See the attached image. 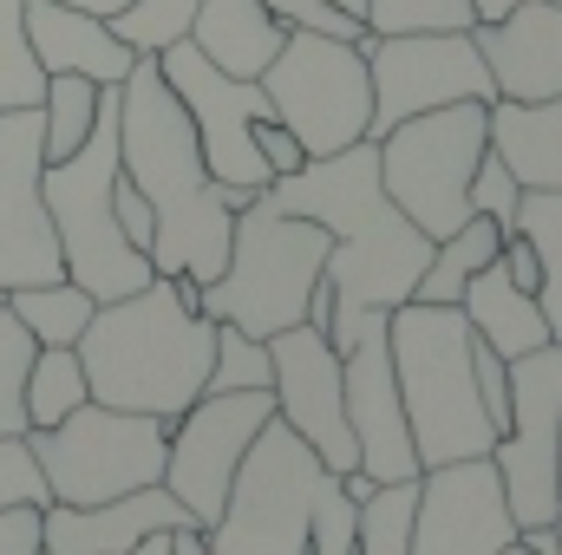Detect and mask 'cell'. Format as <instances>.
Segmentation results:
<instances>
[{"label": "cell", "instance_id": "obj_8", "mask_svg": "<svg viewBox=\"0 0 562 555\" xmlns=\"http://www.w3.org/2000/svg\"><path fill=\"white\" fill-rule=\"evenodd\" d=\"M491 150V105L458 99L380 138V183L419 236H451L471 216V170Z\"/></svg>", "mask_w": 562, "mask_h": 555}, {"label": "cell", "instance_id": "obj_35", "mask_svg": "<svg viewBox=\"0 0 562 555\" xmlns=\"http://www.w3.org/2000/svg\"><path fill=\"white\" fill-rule=\"evenodd\" d=\"M33 333L0 307V438H26V366H33Z\"/></svg>", "mask_w": 562, "mask_h": 555}, {"label": "cell", "instance_id": "obj_48", "mask_svg": "<svg viewBox=\"0 0 562 555\" xmlns=\"http://www.w3.org/2000/svg\"><path fill=\"white\" fill-rule=\"evenodd\" d=\"M72 7H86V13H119L125 0H72Z\"/></svg>", "mask_w": 562, "mask_h": 555}, {"label": "cell", "instance_id": "obj_42", "mask_svg": "<svg viewBox=\"0 0 562 555\" xmlns=\"http://www.w3.org/2000/svg\"><path fill=\"white\" fill-rule=\"evenodd\" d=\"M0 555H46L40 550V510H0Z\"/></svg>", "mask_w": 562, "mask_h": 555}, {"label": "cell", "instance_id": "obj_25", "mask_svg": "<svg viewBox=\"0 0 562 555\" xmlns=\"http://www.w3.org/2000/svg\"><path fill=\"white\" fill-rule=\"evenodd\" d=\"M497 249H504V229H497L491 216H477V209H471L451 236H438V242H431L425 275L413 281V301H425V307H458L464 281L477 275V269H491V262H497Z\"/></svg>", "mask_w": 562, "mask_h": 555}, {"label": "cell", "instance_id": "obj_46", "mask_svg": "<svg viewBox=\"0 0 562 555\" xmlns=\"http://www.w3.org/2000/svg\"><path fill=\"white\" fill-rule=\"evenodd\" d=\"M170 555H210L203 550V530H177V550Z\"/></svg>", "mask_w": 562, "mask_h": 555}, {"label": "cell", "instance_id": "obj_33", "mask_svg": "<svg viewBox=\"0 0 562 555\" xmlns=\"http://www.w3.org/2000/svg\"><path fill=\"white\" fill-rule=\"evenodd\" d=\"M276 366H269V340L216 320V353H210V380L203 393H269Z\"/></svg>", "mask_w": 562, "mask_h": 555}, {"label": "cell", "instance_id": "obj_22", "mask_svg": "<svg viewBox=\"0 0 562 555\" xmlns=\"http://www.w3.org/2000/svg\"><path fill=\"white\" fill-rule=\"evenodd\" d=\"M288 26L262 0H196V20H190V46L223 66L229 79H262L269 59L281 53Z\"/></svg>", "mask_w": 562, "mask_h": 555}, {"label": "cell", "instance_id": "obj_38", "mask_svg": "<svg viewBox=\"0 0 562 555\" xmlns=\"http://www.w3.org/2000/svg\"><path fill=\"white\" fill-rule=\"evenodd\" d=\"M288 33H327V39H367L360 13H340L334 0H262Z\"/></svg>", "mask_w": 562, "mask_h": 555}, {"label": "cell", "instance_id": "obj_51", "mask_svg": "<svg viewBox=\"0 0 562 555\" xmlns=\"http://www.w3.org/2000/svg\"><path fill=\"white\" fill-rule=\"evenodd\" d=\"M334 7H340V13H360V7H367V0H334Z\"/></svg>", "mask_w": 562, "mask_h": 555}, {"label": "cell", "instance_id": "obj_31", "mask_svg": "<svg viewBox=\"0 0 562 555\" xmlns=\"http://www.w3.org/2000/svg\"><path fill=\"white\" fill-rule=\"evenodd\" d=\"M190 20H196V0H125L119 13H105V26L125 39V53L157 59L164 46L190 39Z\"/></svg>", "mask_w": 562, "mask_h": 555}, {"label": "cell", "instance_id": "obj_30", "mask_svg": "<svg viewBox=\"0 0 562 555\" xmlns=\"http://www.w3.org/2000/svg\"><path fill=\"white\" fill-rule=\"evenodd\" d=\"M99 92H105V86H92V79H79V72H53V79H46V99H40V125H46V163L72 157V150L86 144L92 118H99Z\"/></svg>", "mask_w": 562, "mask_h": 555}, {"label": "cell", "instance_id": "obj_39", "mask_svg": "<svg viewBox=\"0 0 562 555\" xmlns=\"http://www.w3.org/2000/svg\"><path fill=\"white\" fill-rule=\"evenodd\" d=\"M353 517L360 503L334 484L321 503H314V530H307V555H353Z\"/></svg>", "mask_w": 562, "mask_h": 555}, {"label": "cell", "instance_id": "obj_27", "mask_svg": "<svg viewBox=\"0 0 562 555\" xmlns=\"http://www.w3.org/2000/svg\"><path fill=\"white\" fill-rule=\"evenodd\" d=\"M517 236L537 249V307L550 320V340L562 347V190H524L517 203Z\"/></svg>", "mask_w": 562, "mask_h": 555}, {"label": "cell", "instance_id": "obj_32", "mask_svg": "<svg viewBox=\"0 0 562 555\" xmlns=\"http://www.w3.org/2000/svg\"><path fill=\"white\" fill-rule=\"evenodd\" d=\"M40 99H46V72L26 39V0H0V112L40 105Z\"/></svg>", "mask_w": 562, "mask_h": 555}, {"label": "cell", "instance_id": "obj_11", "mask_svg": "<svg viewBox=\"0 0 562 555\" xmlns=\"http://www.w3.org/2000/svg\"><path fill=\"white\" fill-rule=\"evenodd\" d=\"M557 457H562V347H537L510 360V424L491 444L504 503L517 530H550L562 510L557 490Z\"/></svg>", "mask_w": 562, "mask_h": 555}, {"label": "cell", "instance_id": "obj_41", "mask_svg": "<svg viewBox=\"0 0 562 555\" xmlns=\"http://www.w3.org/2000/svg\"><path fill=\"white\" fill-rule=\"evenodd\" d=\"M256 150H262V163H269L276 177H288V170H301V163H307V157H301V144L288 138L276 118H256Z\"/></svg>", "mask_w": 562, "mask_h": 555}, {"label": "cell", "instance_id": "obj_26", "mask_svg": "<svg viewBox=\"0 0 562 555\" xmlns=\"http://www.w3.org/2000/svg\"><path fill=\"white\" fill-rule=\"evenodd\" d=\"M92 307H99V301H92L72 275L33 281V287H7V314L33 333V347H79Z\"/></svg>", "mask_w": 562, "mask_h": 555}, {"label": "cell", "instance_id": "obj_45", "mask_svg": "<svg viewBox=\"0 0 562 555\" xmlns=\"http://www.w3.org/2000/svg\"><path fill=\"white\" fill-rule=\"evenodd\" d=\"M524 0H471V20L484 26V20H504V13H517Z\"/></svg>", "mask_w": 562, "mask_h": 555}, {"label": "cell", "instance_id": "obj_29", "mask_svg": "<svg viewBox=\"0 0 562 555\" xmlns=\"http://www.w3.org/2000/svg\"><path fill=\"white\" fill-rule=\"evenodd\" d=\"M413 503H419V477L373 484V497H360V517H353V555H406L413 550Z\"/></svg>", "mask_w": 562, "mask_h": 555}, {"label": "cell", "instance_id": "obj_36", "mask_svg": "<svg viewBox=\"0 0 562 555\" xmlns=\"http://www.w3.org/2000/svg\"><path fill=\"white\" fill-rule=\"evenodd\" d=\"M517 203H524V183L510 177V163H504L497 150H484L477 170H471V209L491 216V223L510 236V229H517Z\"/></svg>", "mask_w": 562, "mask_h": 555}, {"label": "cell", "instance_id": "obj_12", "mask_svg": "<svg viewBox=\"0 0 562 555\" xmlns=\"http://www.w3.org/2000/svg\"><path fill=\"white\" fill-rule=\"evenodd\" d=\"M360 53H367V79H373V125H367L373 144L431 105H458V99L491 105L497 99L491 66L471 33H367Z\"/></svg>", "mask_w": 562, "mask_h": 555}, {"label": "cell", "instance_id": "obj_52", "mask_svg": "<svg viewBox=\"0 0 562 555\" xmlns=\"http://www.w3.org/2000/svg\"><path fill=\"white\" fill-rule=\"evenodd\" d=\"M557 490H562V457H557Z\"/></svg>", "mask_w": 562, "mask_h": 555}, {"label": "cell", "instance_id": "obj_9", "mask_svg": "<svg viewBox=\"0 0 562 555\" xmlns=\"http://www.w3.org/2000/svg\"><path fill=\"white\" fill-rule=\"evenodd\" d=\"M26 451H33L53 503H112L125 490L164 484L170 424L86 399L79 412H66L59 424L26 431Z\"/></svg>", "mask_w": 562, "mask_h": 555}, {"label": "cell", "instance_id": "obj_21", "mask_svg": "<svg viewBox=\"0 0 562 555\" xmlns=\"http://www.w3.org/2000/svg\"><path fill=\"white\" fill-rule=\"evenodd\" d=\"M26 39H33V59L40 72H79L92 86H125L132 59L125 39L105 26V13H86L72 0H26Z\"/></svg>", "mask_w": 562, "mask_h": 555}, {"label": "cell", "instance_id": "obj_18", "mask_svg": "<svg viewBox=\"0 0 562 555\" xmlns=\"http://www.w3.org/2000/svg\"><path fill=\"white\" fill-rule=\"evenodd\" d=\"M510 543H517V517L504 503V484H497L491 457L419 471L413 550L406 555H504Z\"/></svg>", "mask_w": 562, "mask_h": 555}, {"label": "cell", "instance_id": "obj_24", "mask_svg": "<svg viewBox=\"0 0 562 555\" xmlns=\"http://www.w3.org/2000/svg\"><path fill=\"white\" fill-rule=\"evenodd\" d=\"M491 150L524 190H562V92L537 105L491 99Z\"/></svg>", "mask_w": 562, "mask_h": 555}, {"label": "cell", "instance_id": "obj_5", "mask_svg": "<svg viewBox=\"0 0 562 555\" xmlns=\"http://www.w3.org/2000/svg\"><path fill=\"white\" fill-rule=\"evenodd\" d=\"M40 190H46V216L59 236V262L92 301H125L157 275L150 256L125 242L119 203H112V190H119V86L99 92V118H92L86 144L72 157L46 163Z\"/></svg>", "mask_w": 562, "mask_h": 555}, {"label": "cell", "instance_id": "obj_10", "mask_svg": "<svg viewBox=\"0 0 562 555\" xmlns=\"http://www.w3.org/2000/svg\"><path fill=\"white\" fill-rule=\"evenodd\" d=\"M269 112L301 157H334L367 138L373 125V79L360 39H327V33H288L281 53L262 72Z\"/></svg>", "mask_w": 562, "mask_h": 555}, {"label": "cell", "instance_id": "obj_44", "mask_svg": "<svg viewBox=\"0 0 562 555\" xmlns=\"http://www.w3.org/2000/svg\"><path fill=\"white\" fill-rule=\"evenodd\" d=\"M170 550H177V530H150V536H144V543H132L125 555H170Z\"/></svg>", "mask_w": 562, "mask_h": 555}, {"label": "cell", "instance_id": "obj_20", "mask_svg": "<svg viewBox=\"0 0 562 555\" xmlns=\"http://www.w3.org/2000/svg\"><path fill=\"white\" fill-rule=\"evenodd\" d=\"M471 39L491 66L497 99L537 105L562 92V0H524L517 13L471 26Z\"/></svg>", "mask_w": 562, "mask_h": 555}, {"label": "cell", "instance_id": "obj_23", "mask_svg": "<svg viewBox=\"0 0 562 555\" xmlns=\"http://www.w3.org/2000/svg\"><path fill=\"white\" fill-rule=\"evenodd\" d=\"M458 314H464V320H471V333H477L491 353H504V360L550 347V320H543L537 294H524L517 281L497 269V262H491V269H477V275L464 281Z\"/></svg>", "mask_w": 562, "mask_h": 555}, {"label": "cell", "instance_id": "obj_1", "mask_svg": "<svg viewBox=\"0 0 562 555\" xmlns=\"http://www.w3.org/2000/svg\"><path fill=\"white\" fill-rule=\"evenodd\" d=\"M276 209L307 216L327 229V287H334V320L327 340L334 353L353 347L367 314H393L400 301H413V281L425 275L431 236H419L400 203L380 183V144L360 138L334 157H307L301 170L276 177L262 190Z\"/></svg>", "mask_w": 562, "mask_h": 555}, {"label": "cell", "instance_id": "obj_47", "mask_svg": "<svg viewBox=\"0 0 562 555\" xmlns=\"http://www.w3.org/2000/svg\"><path fill=\"white\" fill-rule=\"evenodd\" d=\"M524 543H530L537 555H557V543H550V530H524Z\"/></svg>", "mask_w": 562, "mask_h": 555}, {"label": "cell", "instance_id": "obj_4", "mask_svg": "<svg viewBox=\"0 0 562 555\" xmlns=\"http://www.w3.org/2000/svg\"><path fill=\"white\" fill-rule=\"evenodd\" d=\"M386 347H393V380H400L419 471L491 457L497 424L484 418L477 380H471V320L458 307L400 301L386 314Z\"/></svg>", "mask_w": 562, "mask_h": 555}, {"label": "cell", "instance_id": "obj_37", "mask_svg": "<svg viewBox=\"0 0 562 555\" xmlns=\"http://www.w3.org/2000/svg\"><path fill=\"white\" fill-rule=\"evenodd\" d=\"M46 477L26 451V438H0V510H46Z\"/></svg>", "mask_w": 562, "mask_h": 555}, {"label": "cell", "instance_id": "obj_7", "mask_svg": "<svg viewBox=\"0 0 562 555\" xmlns=\"http://www.w3.org/2000/svg\"><path fill=\"white\" fill-rule=\"evenodd\" d=\"M340 477L281 424L269 418L256 431V444L243 451L223 517L203 530L210 555H307V530H314V503L334 490Z\"/></svg>", "mask_w": 562, "mask_h": 555}, {"label": "cell", "instance_id": "obj_6", "mask_svg": "<svg viewBox=\"0 0 562 555\" xmlns=\"http://www.w3.org/2000/svg\"><path fill=\"white\" fill-rule=\"evenodd\" d=\"M327 275V229L288 216L269 196H249L229 223V262L210 287H196L203 320H229L256 340L307 320V294Z\"/></svg>", "mask_w": 562, "mask_h": 555}, {"label": "cell", "instance_id": "obj_2", "mask_svg": "<svg viewBox=\"0 0 562 555\" xmlns=\"http://www.w3.org/2000/svg\"><path fill=\"white\" fill-rule=\"evenodd\" d=\"M119 170L138 183V196L150 203V223H157L150 269L210 287L229 262L236 203L210 177L203 144L190 132V112L164 86L157 59H132L125 86H119Z\"/></svg>", "mask_w": 562, "mask_h": 555}, {"label": "cell", "instance_id": "obj_13", "mask_svg": "<svg viewBox=\"0 0 562 555\" xmlns=\"http://www.w3.org/2000/svg\"><path fill=\"white\" fill-rule=\"evenodd\" d=\"M157 72H164V86L183 99L190 132L203 144V163H210V177H216L223 190L256 196V190L276 183V170H269L262 150H256V118H276L262 79H229V72L210 66L190 39L164 46V53H157Z\"/></svg>", "mask_w": 562, "mask_h": 555}, {"label": "cell", "instance_id": "obj_50", "mask_svg": "<svg viewBox=\"0 0 562 555\" xmlns=\"http://www.w3.org/2000/svg\"><path fill=\"white\" fill-rule=\"evenodd\" d=\"M550 543H557V555H562V510H557V523H550Z\"/></svg>", "mask_w": 562, "mask_h": 555}, {"label": "cell", "instance_id": "obj_16", "mask_svg": "<svg viewBox=\"0 0 562 555\" xmlns=\"http://www.w3.org/2000/svg\"><path fill=\"white\" fill-rule=\"evenodd\" d=\"M46 125L40 105L0 112V287L59 281V236L46 216Z\"/></svg>", "mask_w": 562, "mask_h": 555}, {"label": "cell", "instance_id": "obj_49", "mask_svg": "<svg viewBox=\"0 0 562 555\" xmlns=\"http://www.w3.org/2000/svg\"><path fill=\"white\" fill-rule=\"evenodd\" d=\"M504 555H537V550H530V543H524V530H517V543H510Z\"/></svg>", "mask_w": 562, "mask_h": 555}, {"label": "cell", "instance_id": "obj_3", "mask_svg": "<svg viewBox=\"0 0 562 555\" xmlns=\"http://www.w3.org/2000/svg\"><path fill=\"white\" fill-rule=\"evenodd\" d=\"M216 353V320L196 314V281L150 275L125 301H99L79 333L86 393L99 406L144 418H170L203 399Z\"/></svg>", "mask_w": 562, "mask_h": 555}, {"label": "cell", "instance_id": "obj_40", "mask_svg": "<svg viewBox=\"0 0 562 555\" xmlns=\"http://www.w3.org/2000/svg\"><path fill=\"white\" fill-rule=\"evenodd\" d=\"M112 203H119V229H125V242L150 256V236H157V223H150V203L138 196V183L119 170V190H112Z\"/></svg>", "mask_w": 562, "mask_h": 555}, {"label": "cell", "instance_id": "obj_15", "mask_svg": "<svg viewBox=\"0 0 562 555\" xmlns=\"http://www.w3.org/2000/svg\"><path fill=\"white\" fill-rule=\"evenodd\" d=\"M269 366H276L269 399H276L281 424H288L334 477L360 471V451H353V431H347V399H340V353H334V340H327L321 327L294 320V327L269 333Z\"/></svg>", "mask_w": 562, "mask_h": 555}, {"label": "cell", "instance_id": "obj_19", "mask_svg": "<svg viewBox=\"0 0 562 555\" xmlns=\"http://www.w3.org/2000/svg\"><path fill=\"white\" fill-rule=\"evenodd\" d=\"M150 530H196L190 510L164 484L125 490L112 503H46L40 510V550L46 555H125Z\"/></svg>", "mask_w": 562, "mask_h": 555}, {"label": "cell", "instance_id": "obj_14", "mask_svg": "<svg viewBox=\"0 0 562 555\" xmlns=\"http://www.w3.org/2000/svg\"><path fill=\"white\" fill-rule=\"evenodd\" d=\"M276 418L269 393H203L196 406L170 418V451H164V490L190 510L196 530H210L223 517L229 477L243 464V451L256 444V431Z\"/></svg>", "mask_w": 562, "mask_h": 555}, {"label": "cell", "instance_id": "obj_17", "mask_svg": "<svg viewBox=\"0 0 562 555\" xmlns=\"http://www.w3.org/2000/svg\"><path fill=\"white\" fill-rule=\"evenodd\" d=\"M340 399H347V431L360 451V471L373 484H406L419 477V451L406 431L400 380H393V347H386V314H367L353 347L340 353Z\"/></svg>", "mask_w": 562, "mask_h": 555}, {"label": "cell", "instance_id": "obj_28", "mask_svg": "<svg viewBox=\"0 0 562 555\" xmlns=\"http://www.w3.org/2000/svg\"><path fill=\"white\" fill-rule=\"evenodd\" d=\"M26 431H46L66 412H79L92 393H86V366H79V347H40L33 366H26Z\"/></svg>", "mask_w": 562, "mask_h": 555}, {"label": "cell", "instance_id": "obj_34", "mask_svg": "<svg viewBox=\"0 0 562 555\" xmlns=\"http://www.w3.org/2000/svg\"><path fill=\"white\" fill-rule=\"evenodd\" d=\"M367 33H471V0H367Z\"/></svg>", "mask_w": 562, "mask_h": 555}, {"label": "cell", "instance_id": "obj_43", "mask_svg": "<svg viewBox=\"0 0 562 555\" xmlns=\"http://www.w3.org/2000/svg\"><path fill=\"white\" fill-rule=\"evenodd\" d=\"M497 269H504V275L517 281L524 294H537V281H543V269H537V249H530V242H524L517 229L504 236V249H497Z\"/></svg>", "mask_w": 562, "mask_h": 555}]
</instances>
